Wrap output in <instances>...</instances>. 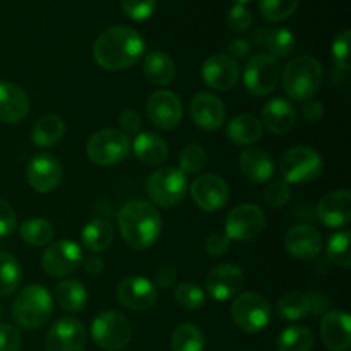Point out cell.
<instances>
[{
  "label": "cell",
  "instance_id": "obj_1",
  "mask_svg": "<svg viewBox=\"0 0 351 351\" xmlns=\"http://www.w3.org/2000/svg\"><path fill=\"white\" fill-rule=\"evenodd\" d=\"M146 43L134 27L110 26L99 33L93 45L96 64L105 71H125L144 57Z\"/></svg>",
  "mask_w": 351,
  "mask_h": 351
},
{
  "label": "cell",
  "instance_id": "obj_2",
  "mask_svg": "<svg viewBox=\"0 0 351 351\" xmlns=\"http://www.w3.org/2000/svg\"><path fill=\"white\" fill-rule=\"evenodd\" d=\"M119 228L123 242L134 250H146L160 239L163 221L153 204L129 201L119 211Z\"/></svg>",
  "mask_w": 351,
  "mask_h": 351
},
{
  "label": "cell",
  "instance_id": "obj_3",
  "mask_svg": "<svg viewBox=\"0 0 351 351\" xmlns=\"http://www.w3.org/2000/svg\"><path fill=\"white\" fill-rule=\"evenodd\" d=\"M324 79V69L315 57L300 55L285 67L283 89L295 101H308L317 95Z\"/></svg>",
  "mask_w": 351,
  "mask_h": 351
},
{
  "label": "cell",
  "instance_id": "obj_4",
  "mask_svg": "<svg viewBox=\"0 0 351 351\" xmlns=\"http://www.w3.org/2000/svg\"><path fill=\"white\" fill-rule=\"evenodd\" d=\"M53 314V298L43 285H27L16 297L12 317L19 328L34 331L50 321Z\"/></svg>",
  "mask_w": 351,
  "mask_h": 351
},
{
  "label": "cell",
  "instance_id": "obj_5",
  "mask_svg": "<svg viewBox=\"0 0 351 351\" xmlns=\"http://www.w3.org/2000/svg\"><path fill=\"white\" fill-rule=\"evenodd\" d=\"M132 141L119 129H101L86 143V156L96 167H115L129 156Z\"/></svg>",
  "mask_w": 351,
  "mask_h": 351
},
{
  "label": "cell",
  "instance_id": "obj_6",
  "mask_svg": "<svg viewBox=\"0 0 351 351\" xmlns=\"http://www.w3.org/2000/svg\"><path fill=\"white\" fill-rule=\"evenodd\" d=\"M324 160L311 146H293L281 156L280 173L283 182L290 184H308L321 177Z\"/></svg>",
  "mask_w": 351,
  "mask_h": 351
},
{
  "label": "cell",
  "instance_id": "obj_7",
  "mask_svg": "<svg viewBox=\"0 0 351 351\" xmlns=\"http://www.w3.org/2000/svg\"><path fill=\"white\" fill-rule=\"evenodd\" d=\"M146 191L151 201L160 208H171L180 204L189 191L187 175L178 168H158L149 175L146 182Z\"/></svg>",
  "mask_w": 351,
  "mask_h": 351
},
{
  "label": "cell",
  "instance_id": "obj_8",
  "mask_svg": "<svg viewBox=\"0 0 351 351\" xmlns=\"http://www.w3.org/2000/svg\"><path fill=\"white\" fill-rule=\"evenodd\" d=\"M91 338L105 351L123 350L132 339V326L120 312H99L91 322Z\"/></svg>",
  "mask_w": 351,
  "mask_h": 351
},
{
  "label": "cell",
  "instance_id": "obj_9",
  "mask_svg": "<svg viewBox=\"0 0 351 351\" xmlns=\"http://www.w3.org/2000/svg\"><path fill=\"white\" fill-rule=\"evenodd\" d=\"M232 319L243 332L256 335L271 322V305L263 295L245 291L237 295L232 304Z\"/></svg>",
  "mask_w": 351,
  "mask_h": 351
},
{
  "label": "cell",
  "instance_id": "obj_10",
  "mask_svg": "<svg viewBox=\"0 0 351 351\" xmlns=\"http://www.w3.org/2000/svg\"><path fill=\"white\" fill-rule=\"evenodd\" d=\"M281 81L280 62L267 53H257L247 62L243 71V84L254 96H267Z\"/></svg>",
  "mask_w": 351,
  "mask_h": 351
},
{
  "label": "cell",
  "instance_id": "obj_11",
  "mask_svg": "<svg viewBox=\"0 0 351 351\" xmlns=\"http://www.w3.org/2000/svg\"><path fill=\"white\" fill-rule=\"evenodd\" d=\"M266 226V213L256 204L233 208L225 219V235L237 242H249L259 237Z\"/></svg>",
  "mask_w": 351,
  "mask_h": 351
},
{
  "label": "cell",
  "instance_id": "obj_12",
  "mask_svg": "<svg viewBox=\"0 0 351 351\" xmlns=\"http://www.w3.org/2000/svg\"><path fill=\"white\" fill-rule=\"evenodd\" d=\"M82 250L72 240H58L50 243L41 256L43 271L51 278H64L75 273L82 264Z\"/></svg>",
  "mask_w": 351,
  "mask_h": 351
},
{
  "label": "cell",
  "instance_id": "obj_13",
  "mask_svg": "<svg viewBox=\"0 0 351 351\" xmlns=\"http://www.w3.org/2000/svg\"><path fill=\"white\" fill-rule=\"evenodd\" d=\"M88 331L82 321L64 317L55 322L45 338V351H84Z\"/></svg>",
  "mask_w": 351,
  "mask_h": 351
},
{
  "label": "cell",
  "instance_id": "obj_14",
  "mask_svg": "<svg viewBox=\"0 0 351 351\" xmlns=\"http://www.w3.org/2000/svg\"><path fill=\"white\" fill-rule=\"evenodd\" d=\"M191 195L197 208H201L202 211L215 213L228 204L230 189L219 175L206 173L192 182Z\"/></svg>",
  "mask_w": 351,
  "mask_h": 351
},
{
  "label": "cell",
  "instance_id": "obj_15",
  "mask_svg": "<svg viewBox=\"0 0 351 351\" xmlns=\"http://www.w3.org/2000/svg\"><path fill=\"white\" fill-rule=\"evenodd\" d=\"M147 119L161 130H171L184 119V105L173 91H156L146 103Z\"/></svg>",
  "mask_w": 351,
  "mask_h": 351
},
{
  "label": "cell",
  "instance_id": "obj_16",
  "mask_svg": "<svg viewBox=\"0 0 351 351\" xmlns=\"http://www.w3.org/2000/svg\"><path fill=\"white\" fill-rule=\"evenodd\" d=\"M27 182L40 194H50L60 185L64 168L57 156L50 153H40L31 158L26 170Z\"/></svg>",
  "mask_w": 351,
  "mask_h": 351
},
{
  "label": "cell",
  "instance_id": "obj_17",
  "mask_svg": "<svg viewBox=\"0 0 351 351\" xmlns=\"http://www.w3.org/2000/svg\"><path fill=\"white\" fill-rule=\"evenodd\" d=\"M117 298L129 311L144 312L154 307L158 300V290L153 281L144 276H129L117 287Z\"/></svg>",
  "mask_w": 351,
  "mask_h": 351
},
{
  "label": "cell",
  "instance_id": "obj_18",
  "mask_svg": "<svg viewBox=\"0 0 351 351\" xmlns=\"http://www.w3.org/2000/svg\"><path fill=\"white\" fill-rule=\"evenodd\" d=\"M245 276L235 264H219L209 271L206 278V290L216 302H228L240 293Z\"/></svg>",
  "mask_w": 351,
  "mask_h": 351
},
{
  "label": "cell",
  "instance_id": "obj_19",
  "mask_svg": "<svg viewBox=\"0 0 351 351\" xmlns=\"http://www.w3.org/2000/svg\"><path fill=\"white\" fill-rule=\"evenodd\" d=\"M202 79L215 91H228L239 82L240 65L230 55H213L202 64Z\"/></svg>",
  "mask_w": 351,
  "mask_h": 351
},
{
  "label": "cell",
  "instance_id": "obj_20",
  "mask_svg": "<svg viewBox=\"0 0 351 351\" xmlns=\"http://www.w3.org/2000/svg\"><path fill=\"white\" fill-rule=\"evenodd\" d=\"M191 117L199 129L215 132V130L221 129L225 123V103L213 93H197L191 101Z\"/></svg>",
  "mask_w": 351,
  "mask_h": 351
},
{
  "label": "cell",
  "instance_id": "obj_21",
  "mask_svg": "<svg viewBox=\"0 0 351 351\" xmlns=\"http://www.w3.org/2000/svg\"><path fill=\"white\" fill-rule=\"evenodd\" d=\"M285 247L298 261H314L322 250V235L311 225H295L285 235Z\"/></svg>",
  "mask_w": 351,
  "mask_h": 351
},
{
  "label": "cell",
  "instance_id": "obj_22",
  "mask_svg": "<svg viewBox=\"0 0 351 351\" xmlns=\"http://www.w3.org/2000/svg\"><path fill=\"white\" fill-rule=\"evenodd\" d=\"M321 339L331 351H348L351 346V319L345 311H328L321 321Z\"/></svg>",
  "mask_w": 351,
  "mask_h": 351
},
{
  "label": "cell",
  "instance_id": "obj_23",
  "mask_svg": "<svg viewBox=\"0 0 351 351\" xmlns=\"http://www.w3.org/2000/svg\"><path fill=\"white\" fill-rule=\"evenodd\" d=\"M29 95L16 82H0V122L19 123L29 115Z\"/></svg>",
  "mask_w": 351,
  "mask_h": 351
},
{
  "label": "cell",
  "instance_id": "obj_24",
  "mask_svg": "<svg viewBox=\"0 0 351 351\" xmlns=\"http://www.w3.org/2000/svg\"><path fill=\"white\" fill-rule=\"evenodd\" d=\"M317 218L329 228H341L351 221V194L348 189L326 194L317 204Z\"/></svg>",
  "mask_w": 351,
  "mask_h": 351
},
{
  "label": "cell",
  "instance_id": "obj_25",
  "mask_svg": "<svg viewBox=\"0 0 351 351\" xmlns=\"http://www.w3.org/2000/svg\"><path fill=\"white\" fill-rule=\"evenodd\" d=\"M297 122V112L293 105L283 98H273L264 105L263 108V122L269 132L276 136L290 132Z\"/></svg>",
  "mask_w": 351,
  "mask_h": 351
},
{
  "label": "cell",
  "instance_id": "obj_26",
  "mask_svg": "<svg viewBox=\"0 0 351 351\" xmlns=\"http://www.w3.org/2000/svg\"><path fill=\"white\" fill-rule=\"evenodd\" d=\"M240 170L247 180L254 184H266L274 175V161L261 147H247L240 154Z\"/></svg>",
  "mask_w": 351,
  "mask_h": 351
},
{
  "label": "cell",
  "instance_id": "obj_27",
  "mask_svg": "<svg viewBox=\"0 0 351 351\" xmlns=\"http://www.w3.org/2000/svg\"><path fill=\"white\" fill-rule=\"evenodd\" d=\"M134 154L146 167H158L168 158V144L161 136L154 132H141L134 137Z\"/></svg>",
  "mask_w": 351,
  "mask_h": 351
},
{
  "label": "cell",
  "instance_id": "obj_28",
  "mask_svg": "<svg viewBox=\"0 0 351 351\" xmlns=\"http://www.w3.org/2000/svg\"><path fill=\"white\" fill-rule=\"evenodd\" d=\"M257 43L266 50L267 55L278 58H285L293 51L295 36L287 27H274V29H259L254 34Z\"/></svg>",
  "mask_w": 351,
  "mask_h": 351
},
{
  "label": "cell",
  "instance_id": "obj_29",
  "mask_svg": "<svg viewBox=\"0 0 351 351\" xmlns=\"http://www.w3.org/2000/svg\"><path fill=\"white\" fill-rule=\"evenodd\" d=\"M263 123L252 115H239L226 125V137L237 146H252L263 137Z\"/></svg>",
  "mask_w": 351,
  "mask_h": 351
},
{
  "label": "cell",
  "instance_id": "obj_30",
  "mask_svg": "<svg viewBox=\"0 0 351 351\" xmlns=\"http://www.w3.org/2000/svg\"><path fill=\"white\" fill-rule=\"evenodd\" d=\"M113 239H115V230L112 223L105 218H96L89 221L81 233L82 245L93 254L105 252L106 249H110Z\"/></svg>",
  "mask_w": 351,
  "mask_h": 351
},
{
  "label": "cell",
  "instance_id": "obj_31",
  "mask_svg": "<svg viewBox=\"0 0 351 351\" xmlns=\"http://www.w3.org/2000/svg\"><path fill=\"white\" fill-rule=\"evenodd\" d=\"M177 69L170 55L154 50L144 58V75L154 86H168L175 79Z\"/></svg>",
  "mask_w": 351,
  "mask_h": 351
},
{
  "label": "cell",
  "instance_id": "obj_32",
  "mask_svg": "<svg viewBox=\"0 0 351 351\" xmlns=\"http://www.w3.org/2000/svg\"><path fill=\"white\" fill-rule=\"evenodd\" d=\"M65 122L58 115H45L31 129V141L38 147H51L62 141Z\"/></svg>",
  "mask_w": 351,
  "mask_h": 351
},
{
  "label": "cell",
  "instance_id": "obj_33",
  "mask_svg": "<svg viewBox=\"0 0 351 351\" xmlns=\"http://www.w3.org/2000/svg\"><path fill=\"white\" fill-rule=\"evenodd\" d=\"M55 297L65 312H81L88 305V290L81 281L72 280V278L57 285Z\"/></svg>",
  "mask_w": 351,
  "mask_h": 351
},
{
  "label": "cell",
  "instance_id": "obj_34",
  "mask_svg": "<svg viewBox=\"0 0 351 351\" xmlns=\"http://www.w3.org/2000/svg\"><path fill=\"white\" fill-rule=\"evenodd\" d=\"M19 235L29 247L50 245L53 240V225L45 218H27L19 226Z\"/></svg>",
  "mask_w": 351,
  "mask_h": 351
},
{
  "label": "cell",
  "instance_id": "obj_35",
  "mask_svg": "<svg viewBox=\"0 0 351 351\" xmlns=\"http://www.w3.org/2000/svg\"><path fill=\"white\" fill-rule=\"evenodd\" d=\"M171 351H204V335L192 322L177 326L170 338Z\"/></svg>",
  "mask_w": 351,
  "mask_h": 351
},
{
  "label": "cell",
  "instance_id": "obj_36",
  "mask_svg": "<svg viewBox=\"0 0 351 351\" xmlns=\"http://www.w3.org/2000/svg\"><path fill=\"white\" fill-rule=\"evenodd\" d=\"M278 314L287 321H300L311 314V300L304 291H288L278 300Z\"/></svg>",
  "mask_w": 351,
  "mask_h": 351
},
{
  "label": "cell",
  "instance_id": "obj_37",
  "mask_svg": "<svg viewBox=\"0 0 351 351\" xmlns=\"http://www.w3.org/2000/svg\"><path fill=\"white\" fill-rule=\"evenodd\" d=\"M23 280L21 264L12 254L0 252V298L9 297L19 288Z\"/></svg>",
  "mask_w": 351,
  "mask_h": 351
},
{
  "label": "cell",
  "instance_id": "obj_38",
  "mask_svg": "<svg viewBox=\"0 0 351 351\" xmlns=\"http://www.w3.org/2000/svg\"><path fill=\"white\" fill-rule=\"evenodd\" d=\"M314 335L307 326H290L278 338V351H311Z\"/></svg>",
  "mask_w": 351,
  "mask_h": 351
},
{
  "label": "cell",
  "instance_id": "obj_39",
  "mask_svg": "<svg viewBox=\"0 0 351 351\" xmlns=\"http://www.w3.org/2000/svg\"><path fill=\"white\" fill-rule=\"evenodd\" d=\"M351 233L348 230H341V232L335 233L328 243V261L335 266L348 269L351 266Z\"/></svg>",
  "mask_w": 351,
  "mask_h": 351
},
{
  "label": "cell",
  "instance_id": "obj_40",
  "mask_svg": "<svg viewBox=\"0 0 351 351\" xmlns=\"http://www.w3.org/2000/svg\"><path fill=\"white\" fill-rule=\"evenodd\" d=\"M173 297L178 307H182L184 311H199L206 304V295L202 288L192 281L178 285L173 291Z\"/></svg>",
  "mask_w": 351,
  "mask_h": 351
},
{
  "label": "cell",
  "instance_id": "obj_41",
  "mask_svg": "<svg viewBox=\"0 0 351 351\" xmlns=\"http://www.w3.org/2000/svg\"><path fill=\"white\" fill-rule=\"evenodd\" d=\"M206 163H208V154L204 147L199 144H189L178 156V170L184 175L199 173L206 167Z\"/></svg>",
  "mask_w": 351,
  "mask_h": 351
},
{
  "label": "cell",
  "instance_id": "obj_42",
  "mask_svg": "<svg viewBox=\"0 0 351 351\" xmlns=\"http://www.w3.org/2000/svg\"><path fill=\"white\" fill-rule=\"evenodd\" d=\"M300 0H259V10L264 19L271 23H281L293 16Z\"/></svg>",
  "mask_w": 351,
  "mask_h": 351
},
{
  "label": "cell",
  "instance_id": "obj_43",
  "mask_svg": "<svg viewBox=\"0 0 351 351\" xmlns=\"http://www.w3.org/2000/svg\"><path fill=\"white\" fill-rule=\"evenodd\" d=\"M123 14L132 21H146L156 12L158 0H122Z\"/></svg>",
  "mask_w": 351,
  "mask_h": 351
},
{
  "label": "cell",
  "instance_id": "obj_44",
  "mask_svg": "<svg viewBox=\"0 0 351 351\" xmlns=\"http://www.w3.org/2000/svg\"><path fill=\"white\" fill-rule=\"evenodd\" d=\"M350 41H351V31L345 29L335 38V43H332V60H335L336 67L346 72L351 69Z\"/></svg>",
  "mask_w": 351,
  "mask_h": 351
},
{
  "label": "cell",
  "instance_id": "obj_45",
  "mask_svg": "<svg viewBox=\"0 0 351 351\" xmlns=\"http://www.w3.org/2000/svg\"><path fill=\"white\" fill-rule=\"evenodd\" d=\"M290 197L291 189L287 182H273L264 191V201L267 202V206L274 209L285 208L290 202Z\"/></svg>",
  "mask_w": 351,
  "mask_h": 351
},
{
  "label": "cell",
  "instance_id": "obj_46",
  "mask_svg": "<svg viewBox=\"0 0 351 351\" xmlns=\"http://www.w3.org/2000/svg\"><path fill=\"white\" fill-rule=\"evenodd\" d=\"M250 24H252V14H250V10L245 5L235 3L226 12V26L233 33H243V31L249 29Z\"/></svg>",
  "mask_w": 351,
  "mask_h": 351
},
{
  "label": "cell",
  "instance_id": "obj_47",
  "mask_svg": "<svg viewBox=\"0 0 351 351\" xmlns=\"http://www.w3.org/2000/svg\"><path fill=\"white\" fill-rule=\"evenodd\" d=\"M119 125L120 132L125 134L127 137H136L137 134L143 132V119L139 113L132 108H125L119 115Z\"/></svg>",
  "mask_w": 351,
  "mask_h": 351
},
{
  "label": "cell",
  "instance_id": "obj_48",
  "mask_svg": "<svg viewBox=\"0 0 351 351\" xmlns=\"http://www.w3.org/2000/svg\"><path fill=\"white\" fill-rule=\"evenodd\" d=\"M23 338L19 329L10 324H0V351H21Z\"/></svg>",
  "mask_w": 351,
  "mask_h": 351
},
{
  "label": "cell",
  "instance_id": "obj_49",
  "mask_svg": "<svg viewBox=\"0 0 351 351\" xmlns=\"http://www.w3.org/2000/svg\"><path fill=\"white\" fill-rule=\"evenodd\" d=\"M17 226V216L12 206L0 197V239L10 235Z\"/></svg>",
  "mask_w": 351,
  "mask_h": 351
},
{
  "label": "cell",
  "instance_id": "obj_50",
  "mask_svg": "<svg viewBox=\"0 0 351 351\" xmlns=\"http://www.w3.org/2000/svg\"><path fill=\"white\" fill-rule=\"evenodd\" d=\"M206 252L211 257H223L230 250V239L221 232H215L206 239Z\"/></svg>",
  "mask_w": 351,
  "mask_h": 351
},
{
  "label": "cell",
  "instance_id": "obj_51",
  "mask_svg": "<svg viewBox=\"0 0 351 351\" xmlns=\"http://www.w3.org/2000/svg\"><path fill=\"white\" fill-rule=\"evenodd\" d=\"M177 278L178 274L175 267L165 266L156 271V276H154L153 285L156 287V290H170V288H173L175 283H177Z\"/></svg>",
  "mask_w": 351,
  "mask_h": 351
},
{
  "label": "cell",
  "instance_id": "obj_52",
  "mask_svg": "<svg viewBox=\"0 0 351 351\" xmlns=\"http://www.w3.org/2000/svg\"><path fill=\"white\" fill-rule=\"evenodd\" d=\"M304 115L308 122H319L324 117V105L315 99H308L304 105Z\"/></svg>",
  "mask_w": 351,
  "mask_h": 351
},
{
  "label": "cell",
  "instance_id": "obj_53",
  "mask_svg": "<svg viewBox=\"0 0 351 351\" xmlns=\"http://www.w3.org/2000/svg\"><path fill=\"white\" fill-rule=\"evenodd\" d=\"M308 295V300H311V314L314 312V314H322V312H328V307H329V300L324 297L322 293H317V291H312V293H307Z\"/></svg>",
  "mask_w": 351,
  "mask_h": 351
},
{
  "label": "cell",
  "instance_id": "obj_54",
  "mask_svg": "<svg viewBox=\"0 0 351 351\" xmlns=\"http://www.w3.org/2000/svg\"><path fill=\"white\" fill-rule=\"evenodd\" d=\"M81 266L84 267L86 273L93 274V276H98V274H101V271L105 269V263H103V259L99 256L86 257V259H82Z\"/></svg>",
  "mask_w": 351,
  "mask_h": 351
},
{
  "label": "cell",
  "instance_id": "obj_55",
  "mask_svg": "<svg viewBox=\"0 0 351 351\" xmlns=\"http://www.w3.org/2000/svg\"><path fill=\"white\" fill-rule=\"evenodd\" d=\"M230 51H232L233 57L243 58L247 57V53L250 51V43L245 40V38H235V40L230 43Z\"/></svg>",
  "mask_w": 351,
  "mask_h": 351
},
{
  "label": "cell",
  "instance_id": "obj_56",
  "mask_svg": "<svg viewBox=\"0 0 351 351\" xmlns=\"http://www.w3.org/2000/svg\"><path fill=\"white\" fill-rule=\"evenodd\" d=\"M232 2L240 3V5H245V3H247V2H250V0H232Z\"/></svg>",
  "mask_w": 351,
  "mask_h": 351
},
{
  "label": "cell",
  "instance_id": "obj_57",
  "mask_svg": "<svg viewBox=\"0 0 351 351\" xmlns=\"http://www.w3.org/2000/svg\"><path fill=\"white\" fill-rule=\"evenodd\" d=\"M0 314H2V311H0Z\"/></svg>",
  "mask_w": 351,
  "mask_h": 351
}]
</instances>
